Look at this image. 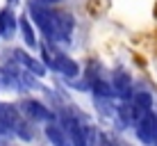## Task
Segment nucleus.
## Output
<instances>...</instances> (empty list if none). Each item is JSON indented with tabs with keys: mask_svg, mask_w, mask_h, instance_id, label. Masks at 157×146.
<instances>
[{
	"mask_svg": "<svg viewBox=\"0 0 157 146\" xmlns=\"http://www.w3.org/2000/svg\"><path fill=\"white\" fill-rule=\"evenodd\" d=\"M68 128H71V135H73V144L75 146H86V139H84V132H86V128L82 126H78V123H68Z\"/></svg>",
	"mask_w": 157,
	"mask_h": 146,
	"instance_id": "6",
	"label": "nucleus"
},
{
	"mask_svg": "<svg viewBox=\"0 0 157 146\" xmlns=\"http://www.w3.org/2000/svg\"><path fill=\"white\" fill-rule=\"evenodd\" d=\"M12 25H14L12 14H9V12H2V14H0V28H2L5 34H9V32H12Z\"/></svg>",
	"mask_w": 157,
	"mask_h": 146,
	"instance_id": "8",
	"label": "nucleus"
},
{
	"mask_svg": "<svg viewBox=\"0 0 157 146\" xmlns=\"http://www.w3.org/2000/svg\"><path fill=\"white\" fill-rule=\"evenodd\" d=\"M116 91L123 94V96L130 94V78L125 73H116Z\"/></svg>",
	"mask_w": 157,
	"mask_h": 146,
	"instance_id": "7",
	"label": "nucleus"
},
{
	"mask_svg": "<svg viewBox=\"0 0 157 146\" xmlns=\"http://www.w3.org/2000/svg\"><path fill=\"white\" fill-rule=\"evenodd\" d=\"M46 135H48V139L52 142V146H68V139L64 137V132L59 130L57 126H48L46 128Z\"/></svg>",
	"mask_w": 157,
	"mask_h": 146,
	"instance_id": "5",
	"label": "nucleus"
},
{
	"mask_svg": "<svg viewBox=\"0 0 157 146\" xmlns=\"http://www.w3.org/2000/svg\"><path fill=\"white\" fill-rule=\"evenodd\" d=\"M137 135L144 144H155L157 142V116L146 112V116L137 123Z\"/></svg>",
	"mask_w": 157,
	"mask_h": 146,
	"instance_id": "1",
	"label": "nucleus"
},
{
	"mask_svg": "<svg viewBox=\"0 0 157 146\" xmlns=\"http://www.w3.org/2000/svg\"><path fill=\"white\" fill-rule=\"evenodd\" d=\"M94 89H96V94H98V96H109V94H112V89L107 87L105 82H96Z\"/></svg>",
	"mask_w": 157,
	"mask_h": 146,
	"instance_id": "11",
	"label": "nucleus"
},
{
	"mask_svg": "<svg viewBox=\"0 0 157 146\" xmlns=\"http://www.w3.org/2000/svg\"><path fill=\"white\" fill-rule=\"evenodd\" d=\"M52 66L59 69V71H62V73H66V75H75V73H78V64L71 62L68 57H57L55 62H52Z\"/></svg>",
	"mask_w": 157,
	"mask_h": 146,
	"instance_id": "4",
	"label": "nucleus"
},
{
	"mask_svg": "<svg viewBox=\"0 0 157 146\" xmlns=\"http://www.w3.org/2000/svg\"><path fill=\"white\" fill-rule=\"evenodd\" d=\"M137 107L148 110V107H150V96L148 94H137Z\"/></svg>",
	"mask_w": 157,
	"mask_h": 146,
	"instance_id": "10",
	"label": "nucleus"
},
{
	"mask_svg": "<svg viewBox=\"0 0 157 146\" xmlns=\"http://www.w3.org/2000/svg\"><path fill=\"white\" fill-rule=\"evenodd\" d=\"M21 107H23V112L30 119H34V121H43V119L50 116V114H48V110L41 105V103H36V101H25Z\"/></svg>",
	"mask_w": 157,
	"mask_h": 146,
	"instance_id": "2",
	"label": "nucleus"
},
{
	"mask_svg": "<svg viewBox=\"0 0 157 146\" xmlns=\"http://www.w3.org/2000/svg\"><path fill=\"white\" fill-rule=\"evenodd\" d=\"M21 30H23V34H25V41H28V46H34L36 41H34V32H32V28H30V23L28 21H21Z\"/></svg>",
	"mask_w": 157,
	"mask_h": 146,
	"instance_id": "9",
	"label": "nucleus"
},
{
	"mask_svg": "<svg viewBox=\"0 0 157 146\" xmlns=\"http://www.w3.org/2000/svg\"><path fill=\"white\" fill-rule=\"evenodd\" d=\"M46 2H55V0H46Z\"/></svg>",
	"mask_w": 157,
	"mask_h": 146,
	"instance_id": "12",
	"label": "nucleus"
},
{
	"mask_svg": "<svg viewBox=\"0 0 157 146\" xmlns=\"http://www.w3.org/2000/svg\"><path fill=\"white\" fill-rule=\"evenodd\" d=\"M14 55H16V59H21V62H23V64H25V66H28V69H30V71H34L36 75H43V73H46V69H43V66H41V64H39V62H36V59H32V57H28V55H25V53H23V50H16V53H14Z\"/></svg>",
	"mask_w": 157,
	"mask_h": 146,
	"instance_id": "3",
	"label": "nucleus"
}]
</instances>
